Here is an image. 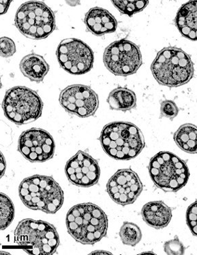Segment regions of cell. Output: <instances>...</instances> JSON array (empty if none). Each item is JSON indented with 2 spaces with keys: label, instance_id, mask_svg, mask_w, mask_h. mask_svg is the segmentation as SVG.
Listing matches in <instances>:
<instances>
[{
  "label": "cell",
  "instance_id": "obj_1",
  "mask_svg": "<svg viewBox=\"0 0 197 255\" xmlns=\"http://www.w3.org/2000/svg\"><path fill=\"white\" fill-rule=\"evenodd\" d=\"M66 224L69 234L82 245H95L107 234V216L91 203H80L70 209Z\"/></svg>",
  "mask_w": 197,
  "mask_h": 255
},
{
  "label": "cell",
  "instance_id": "obj_2",
  "mask_svg": "<svg viewBox=\"0 0 197 255\" xmlns=\"http://www.w3.org/2000/svg\"><path fill=\"white\" fill-rule=\"evenodd\" d=\"M103 150L117 160L136 158L144 149V136L139 127L126 122H114L103 128L100 136Z\"/></svg>",
  "mask_w": 197,
  "mask_h": 255
},
{
  "label": "cell",
  "instance_id": "obj_3",
  "mask_svg": "<svg viewBox=\"0 0 197 255\" xmlns=\"http://www.w3.org/2000/svg\"><path fill=\"white\" fill-rule=\"evenodd\" d=\"M20 199L27 208L55 214L64 203V192L51 176L35 175L24 179L18 187Z\"/></svg>",
  "mask_w": 197,
  "mask_h": 255
},
{
  "label": "cell",
  "instance_id": "obj_4",
  "mask_svg": "<svg viewBox=\"0 0 197 255\" xmlns=\"http://www.w3.org/2000/svg\"><path fill=\"white\" fill-rule=\"evenodd\" d=\"M151 71L158 84L169 87L187 84L195 75L194 64L188 53L180 48H164L157 53Z\"/></svg>",
  "mask_w": 197,
  "mask_h": 255
},
{
  "label": "cell",
  "instance_id": "obj_5",
  "mask_svg": "<svg viewBox=\"0 0 197 255\" xmlns=\"http://www.w3.org/2000/svg\"><path fill=\"white\" fill-rule=\"evenodd\" d=\"M14 241L29 255H52L60 246L57 229L51 223L27 219L18 223Z\"/></svg>",
  "mask_w": 197,
  "mask_h": 255
},
{
  "label": "cell",
  "instance_id": "obj_6",
  "mask_svg": "<svg viewBox=\"0 0 197 255\" xmlns=\"http://www.w3.org/2000/svg\"><path fill=\"white\" fill-rule=\"evenodd\" d=\"M148 170L154 184L167 193L179 191L189 180L187 162L170 151H161L152 157Z\"/></svg>",
  "mask_w": 197,
  "mask_h": 255
},
{
  "label": "cell",
  "instance_id": "obj_7",
  "mask_svg": "<svg viewBox=\"0 0 197 255\" xmlns=\"http://www.w3.org/2000/svg\"><path fill=\"white\" fill-rule=\"evenodd\" d=\"M14 24L24 36L32 40H42L56 28L54 12L42 1H29L16 11Z\"/></svg>",
  "mask_w": 197,
  "mask_h": 255
},
{
  "label": "cell",
  "instance_id": "obj_8",
  "mask_svg": "<svg viewBox=\"0 0 197 255\" xmlns=\"http://www.w3.org/2000/svg\"><path fill=\"white\" fill-rule=\"evenodd\" d=\"M2 109L7 119L16 125H24L41 116L43 103L34 90L25 86H15L5 92Z\"/></svg>",
  "mask_w": 197,
  "mask_h": 255
},
{
  "label": "cell",
  "instance_id": "obj_9",
  "mask_svg": "<svg viewBox=\"0 0 197 255\" xmlns=\"http://www.w3.org/2000/svg\"><path fill=\"white\" fill-rule=\"evenodd\" d=\"M103 62L116 76L134 75L142 66V55L139 46L126 39L112 42L104 50Z\"/></svg>",
  "mask_w": 197,
  "mask_h": 255
},
{
  "label": "cell",
  "instance_id": "obj_10",
  "mask_svg": "<svg viewBox=\"0 0 197 255\" xmlns=\"http://www.w3.org/2000/svg\"><path fill=\"white\" fill-rule=\"evenodd\" d=\"M59 64L71 75H82L93 68L95 55L90 46L77 38L64 39L56 51Z\"/></svg>",
  "mask_w": 197,
  "mask_h": 255
},
{
  "label": "cell",
  "instance_id": "obj_11",
  "mask_svg": "<svg viewBox=\"0 0 197 255\" xmlns=\"http://www.w3.org/2000/svg\"><path fill=\"white\" fill-rule=\"evenodd\" d=\"M59 101L66 112L82 118L95 116L99 106L97 94L85 85L66 87L61 92Z\"/></svg>",
  "mask_w": 197,
  "mask_h": 255
},
{
  "label": "cell",
  "instance_id": "obj_12",
  "mask_svg": "<svg viewBox=\"0 0 197 255\" xmlns=\"http://www.w3.org/2000/svg\"><path fill=\"white\" fill-rule=\"evenodd\" d=\"M55 144L53 136L42 128L24 131L18 141V151L31 162H44L52 158Z\"/></svg>",
  "mask_w": 197,
  "mask_h": 255
},
{
  "label": "cell",
  "instance_id": "obj_13",
  "mask_svg": "<svg viewBox=\"0 0 197 255\" xmlns=\"http://www.w3.org/2000/svg\"><path fill=\"white\" fill-rule=\"evenodd\" d=\"M143 189L139 175L130 169L118 170L106 184V190L110 198L122 206L135 202Z\"/></svg>",
  "mask_w": 197,
  "mask_h": 255
},
{
  "label": "cell",
  "instance_id": "obj_14",
  "mask_svg": "<svg viewBox=\"0 0 197 255\" xmlns=\"http://www.w3.org/2000/svg\"><path fill=\"white\" fill-rule=\"evenodd\" d=\"M65 173L69 182L75 186L90 188L100 180V166L88 153L80 150L66 163Z\"/></svg>",
  "mask_w": 197,
  "mask_h": 255
},
{
  "label": "cell",
  "instance_id": "obj_15",
  "mask_svg": "<svg viewBox=\"0 0 197 255\" xmlns=\"http://www.w3.org/2000/svg\"><path fill=\"white\" fill-rule=\"evenodd\" d=\"M84 23L88 31L97 36L115 32L118 25L115 16L100 7L90 9L85 16Z\"/></svg>",
  "mask_w": 197,
  "mask_h": 255
},
{
  "label": "cell",
  "instance_id": "obj_16",
  "mask_svg": "<svg viewBox=\"0 0 197 255\" xmlns=\"http://www.w3.org/2000/svg\"><path fill=\"white\" fill-rule=\"evenodd\" d=\"M175 25L184 38L196 41L197 36V1L184 3L178 10L174 20Z\"/></svg>",
  "mask_w": 197,
  "mask_h": 255
},
{
  "label": "cell",
  "instance_id": "obj_17",
  "mask_svg": "<svg viewBox=\"0 0 197 255\" xmlns=\"http://www.w3.org/2000/svg\"><path fill=\"white\" fill-rule=\"evenodd\" d=\"M141 216L149 226L161 229L168 226L170 223L172 219V210L163 201H152L143 207Z\"/></svg>",
  "mask_w": 197,
  "mask_h": 255
},
{
  "label": "cell",
  "instance_id": "obj_18",
  "mask_svg": "<svg viewBox=\"0 0 197 255\" xmlns=\"http://www.w3.org/2000/svg\"><path fill=\"white\" fill-rule=\"evenodd\" d=\"M20 71L25 77L37 84L42 82L49 71V65L45 58L36 53H30L22 59Z\"/></svg>",
  "mask_w": 197,
  "mask_h": 255
},
{
  "label": "cell",
  "instance_id": "obj_19",
  "mask_svg": "<svg viewBox=\"0 0 197 255\" xmlns=\"http://www.w3.org/2000/svg\"><path fill=\"white\" fill-rule=\"evenodd\" d=\"M106 102L110 110L126 112L137 106V97L130 89L119 87L110 92Z\"/></svg>",
  "mask_w": 197,
  "mask_h": 255
},
{
  "label": "cell",
  "instance_id": "obj_20",
  "mask_svg": "<svg viewBox=\"0 0 197 255\" xmlns=\"http://www.w3.org/2000/svg\"><path fill=\"white\" fill-rule=\"evenodd\" d=\"M174 141L182 150L189 154H195L197 152V128L192 124L181 126L175 132Z\"/></svg>",
  "mask_w": 197,
  "mask_h": 255
},
{
  "label": "cell",
  "instance_id": "obj_21",
  "mask_svg": "<svg viewBox=\"0 0 197 255\" xmlns=\"http://www.w3.org/2000/svg\"><path fill=\"white\" fill-rule=\"evenodd\" d=\"M119 237L125 245L135 247L142 239V232L137 225L124 222L119 231Z\"/></svg>",
  "mask_w": 197,
  "mask_h": 255
},
{
  "label": "cell",
  "instance_id": "obj_22",
  "mask_svg": "<svg viewBox=\"0 0 197 255\" xmlns=\"http://www.w3.org/2000/svg\"><path fill=\"white\" fill-rule=\"evenodd\" d=\"M114 6L121 12V14H126L129 16H132L134 14L141 12L144 10L149 1L143 0V1H112Z\"/></svg>",
  "mask_w": 197,
  "mask_h": 255
},
{
  "label": "cell",
  "instance_id": "obj_23",
  "mask_svg": "<svg viewBox=\"0 0 197 255\" xmlns=\"http://www.w3.org/2000/svg\"><path fill=\"white\" fill-rule=\"evenodd\" d=\"M14 217V207L12 200L4 193H1V229L8 228Z\"/></svg>",
  "mask_w": 197,
  "mask_h": 255
},
{
  "label": "cell",
  "instance_id": "obj_24",
  "mask_svg": "<svg viewBox=\"0 0 197 255\" xmlns=\"http://www.w3.org/2000/svg\"><path fill=\"white\" fill-rule=\"evenodd\" d=\"M164 251L169 255H182L185 253V247L178 236L174 239L166 242L164 245Z\"/></svg>",
  "mask_w": 197,
  "mask_h": 255
},
{
  "label": "cell",
  "instance_id": "obj_25",
  "mask_svg": "<svg viewBox=\"0 0 197 255\" xmlns=\"http://www.w3.org/2000/svg\"><path fill=\"white\" fill-rule=\"evenodd\" d=\"M179 109L174 101L171 100H166L161 102V118H168L172 121L178 116Z\"/></svg>",
  "mask_w": 197,
  "mask_h": 255
},
{
  "label": "cell",
  "instance_id": "obj_26",
  "mask_svg": "<svg viewBox=\"0 0 197 255\" xmlns=\"http://www.w3.org/2000/svg\"><path fill=\"white\" fill-rule=\"evenodd\" d=\"M187 223L190 230L195 236H197V202L195 201L189 207L187 211Z\"/></svg>",
  "mask_w": 197,
  "mask_h": 255
},
{
  "label": "cell",
  "instance_id": "obj_27",
  "mask_svg": "<svg viewBox=\"0 0 197 255\" xmlns=\"http://www.w3.org/2000/svg\"><path fill=\"white\" fill-rule=\"evenodd\" d=\"M16 53V46L13 40L8 37L1 38V55L2 57L8 58L12 57Z\"/></svg>",
  "mask_w": 197,
  "mask_h": 255
},
{
  "label": "cell",
  "instance_id": "obj_28",
  "mask_svg": "<svg viewBox=\"0 0 197 255\" xmlns=\"http://www.w3.org/2000/svg\"><path fill=\"white\" fill-rule=\"evenodd\" d=\"M1 14H5V12H7L9 6H10L11 1H1Z\"/></svg>",
  "mask_w": 197,
  "mask_h": 255
},
{
  "label": "cell",
  "instance_id": "obj_29",
  "mask_svg": "<svg viewBox=\"0 0 197 255\" xmlns=\"http://www.w3.org/2000/svg\"><path fill=\"white\" fill-rule=\"evenodd\" d=\"M5 169H6V162L5 161L4 156L2 154H1V168H0V169H1V177L4 175Z\"/></svg>",
  "mask_w": 197,
  "mask_h": 255
},
{
  "label": "cell",
  "instance_id": "obj_30",
  "mask_svg": "<svg viewBox=\"0 0 197 255\" xmlns=\"http://www.w3.org/2000/svg\"><path fill=\"white\" fill-rule=\"evenodd\" d=\"M92 254H107V255H111V253L108 252H105V251H95V252H93Z\"/></svg>",
  "mask_w": 197,
  "mask_h": 255
}]
</instances>
